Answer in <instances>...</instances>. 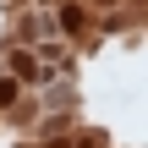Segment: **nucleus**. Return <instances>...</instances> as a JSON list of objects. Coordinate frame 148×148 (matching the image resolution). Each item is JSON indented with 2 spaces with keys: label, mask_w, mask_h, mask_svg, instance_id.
Listing matches in <instances>:
<instances>
[{
  "label": "nucleus",
  "mask_w": 148,
  "mask_h": 148,
  "mask_svg": "<svg viewBox=\"0 0 148 148\" xmlns=\"http://www.w3.org/2000/svg\"><path fill=\"white\" fill-rule=\"evenodd\" d=\"M60 27H71V33H77V27H82V11H77V5H66V11H60Z\"/></svg>",
  "instance_id": "1"
}]
</instances>
